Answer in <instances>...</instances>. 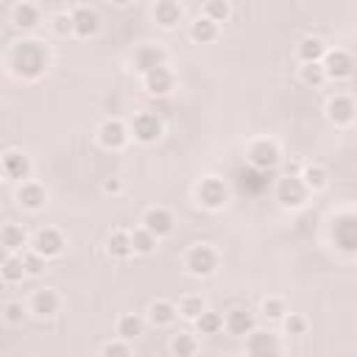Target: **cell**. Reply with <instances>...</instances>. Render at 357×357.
<instances>
[{"mask_svg": "<svg viewBox=\"0 0 357 357\" xmlns=\"http://www.w3.org/2000/svg\"><path fill=\"white\" fill-rule=\"evenodd\" d=\"M98 142H100L103 148H109V151L123 148V145L128 142V128H126V123L117 120V117L103 120L100 128H98Z\"/></svg>", "mask_w": 357, "mask_h": 357, "instance_id": "cell-11", "label": "cell"}, {"mask_svg": "<svg viewBox=\"0 0 357 357\" xmlns=\"http://www.w3.org/2000/svg\"><path fill=\"white\" fill-rule=\"evenodd\" d=\"M279 159H282L279 156V148L271 139H257V142L248 145V165L254 170H271V167L279 165Z\"/></svg>", "mask_w": 357, "mask_h": 357, "instance_id": "cell-7", "label": "cell"}, {"mask_svg": "<svg viewBox=\"0 0 357 357\" xmlns=\"http://www.w3.org/2000/svg\"><path fill=\"white\" fill-rule=\"evenodd\" d=\"M153 20L162 25V28H173L178 20H181V6L173 3V0H162L153 6Z\"/></svg>", "mask_w": 357, "mask_h": 357, "instance_id": "cell-27", "label": "cell"}, {"mask_svg": "<svg viewBox=\"0 0 357 357\" xmlns=\"http://www.w3.org/2000/svg\"><path fill=\"white\" fill-rule=\"evenodd\" d=\"M142 229H148L156 240H159V237H167V234L173 231V215H170L165 206H151V209H145V215H142Z\"/></svg>", "mask_w": 357, "mask_h": 357, "instance_id": "cell-15", "label": "cell"}, {"mask_svg": "<svg viewBox=\"0 0 357 357\" xmlns=\"http://www.w3.org/2000/svg\"><path fill=\"white\" fill-rule=\"evenodd\" d=\"M59 304H61V298H59V293L50 290V287H39V290L31 296V312H33L36 318H53V315L59 312Z\"/></svg>", "mask_w": 357, "mask_h": 357, "instance_id": "cell-17", "label": "cell"}, {"mask_svg": "<svg viewBox=\"0 0 357 357\" xmlns=\"http://www.w3.org/2000/svg\"><path fill=\"white\" fill-rule=\"evenodd\" d=\"M134 67H137V73H151V70H156V67H165V50L162 47H156V45H142V47H137V53H134Z\"/></svg>", "mask_w": 357, "mask_h": 357, "instance_id": "cell-20", "label": "cell"}, {"mask_svg": "<svg viewBox=\"0 0 357 357\" xmlns=\"http://www.w3.org/2000/svg\"><path fill=\"white\" fill-rule=\"evenodd\" d=\"M307 195H310V190H307L304 181H301L298 176H293V173L282 176L279 184H276V201H279L284 209H298V206H304V204H307Z\"/></svg>", "mask_w": 357, "mask_h": 357, "instance_id": "cell-2", "label": "cell"}, {"mask_svg": "<svg viewBox=\"0 0 357 357\" xmlns=\"http://www.w3.org/2000/svg\"><path fill=\"white\" fill-rule=\"evenodd\" d=\"M226 329L231 332V335H243V337H248L251 332H254V315L248 312V310H231L226 318Z\"/></svg>", "mask_w": 357, "mask_h": 357, "instance_id": "cell-24", "label": "cell"}, {"mask_svg": "<svg viewBox=\"0 0 357 357\" xmlns=\"http://www.w3.org/2000/svg\"><path fill=\"white\" fill-rule=\"evenodd\" d=\"M11 22H14L17 28H22V31L36 28V25H39V8H36L33 3H17V6L11 8Z\"/></svg>", "mask_w": 357, "mask_h": 357, "instance_id": "cell-25", "label": "cell"}, {"mask_svg": "<svg viewBox=\"0 0 357 357\" xmlns=\"http://www.w3.org/2000/svg\"><path fill=\"white\" fill-rule=\"evenodd\" d=\"M0 276H3V282H8V284L22 282V276H25V262H22V257H17V254H6L3 268H0Z\"/></svg>", "mask_w": 357, "mask_h": 357, "instance_id": "cell-29", "label": "cell"}, {"mask_svg": "<svg viewBox=\"0 0 357 357\" xmlns=\"http://www.w3.org/2000/svg\"><path fill=\"white\" fill-rule=\"evenodd\" d=\"M100 357H131V349L126 346V340H112L103 346Z\"/></svg>", "mask_w": 357, "mask_h": 357, "instance_id": "cell-40", "label": "cell"}, {"mask_svg": "<svg viewBox=\"0 0 357 357\" xmlns=\"http://www.w3.org/2000/svg\"><path fill=\"white\" fill-rule=\"evenodd\" d=\"M22 262H25V273H31V276L42 273V268H45V257H39L33 248L28 254H22Z\"/></svg>", "mask_w": 357, "mask_h": 357, "instance_id": "cell-38", "label": "cell"}, {"mask_svg": "<svg viewBox=\"0 0 357 357\" xmlns=\"http://www.w3.org/2000/svg\"><path fill=\"white\" fill-rule=\"evenodd\" d=\"M204 312H206V304H204L201 296H184L178 301V315L187 318V321H198Z\"/></svg>", "mask_w": 357, "mask_h": 357, "instance_id": "cell-32", "label": "cell"}, {"mask_svg": "<svg viewBox=\"0 0 357 357\" xmlns=\"http://www.w3.org/2000/svg\"><path fill=\"white\" fill-rule=\"evenodd\" d=\"M53 31H56L59 36L73 33V17H70V14H56V17H53Z\"/></svg>", "mask_w": 357, "mask_h": 357, "instance_id": "cell-41", "label": "cell"}, {"mask_svg": "<svg viewBox=\"0 0 357 357\" xmlns=\"http://www.w3.org/2000/svg\"><path fill=\"white\" fill-rule=\"evenodd\" d=\"M332 240L340 251L357 254V215H340L332 223Z\"/></svg>", "mask_w": 357, "mask_h": 357, "instance_id": "cell-5", "label": "cell"}, {"mask_svg": "<svg viewBox=\"0 0 357 357\" xmlns=\"http://www.w3.org/2000/svg\"><path fill=\"white\" fill-rule=\"evenodd\" d=\"M47 61H50V53L36 39H22V42H17L8 50V67H11V73L17 78H25V81L39 78L47 70Z\"/></svg>", "mask_w": 357, "mask_h": 357, "instance_id": "cell-1", "label": "cell"}, {"mask_svg": "<svg viewBox=\"0 0 357 357\" xmlns=\"http://www.w3.org/2000/svg\"><path fill=\"white\" fill-rule=\"evenodd\" d=\"M3 318H6V324H20L22 321V304L20 301H8L3 307Z\"/></svg>", "mask_w": 357, "mask_h": 357, "instance_id": "cell-42", "label": "cell"}, {"mask_svg": "<svg viewBox=\"0 0 357 357\" xmlns=\"http://www.w3.org/2000/svg\"><path fill=\"white\" fill-rule=\"evenodd\" d=\"M190 39L198 42V45H206V42L218 39V22H212L206 17H195L190 22Z\"/></svg>", "mask_w": 357, "mask_h": 357, "instance_id": "cell-26", "label": "cell"}, {"mask_svg": "<svg viewBox=\"0 0 357 357\" xmlns=\"http://www.w3.org/2000/svg\"><path fill=\"white\" fill-rule=\"evenodd\" d=\"M3 176L8 181H31V159L22 151H6L3 153Z\"/></svg>", "mask_w": 357, "mask_h": 357, "instance_id": "cell-13", "label": "cell"}, {"mask_svg": "<svg viewBox=\"0 0 357 357\" xmlns=\"http://www.w3.org/2000/svg\"><path fill=\"white\" fill-rule=\"evenodd\" d=\"M45 201H47V192H45L42 184H36V181H22V184L17 187V204H20L22 209L36 212V209L45 206Z\"/></svg>", "mask_w": 357, "mask_h": 357, "instance_id": "cell-18", "label": "cell"}, {"mask_svg": "<svg viewBox=\"0 0 357 357\" xmlns=\"http://www.w3.org/2000/svg\"><path fill=\"white\" fill-rule=\"evenodd\" d=\"M142 318L139 315H120L117 318V337L120 340H134L142 335Z\"/></svg>", "mask_w": 357, "mask_h": 357, "instance_id": "cell-31", "label": "cell"}, {"mask_svg": "<svg viewBox=\"0 0 357 357\" xmlns=\"http://www.w3.org/2000/svg\"><path fill=\"white\" fill-rule=\"evenodd\" d=\"M245 351L248 357H279L282 351V343L273 332L268 329H254L248 337H245Z\"/></svg>", "mask_w": 357, "mask_h": 357, "instance_id": "cell-4", "label": "cell"}, {"mask_svg": "<svg viewBox=\"0 0 357 357\" xmlns=\"http://www.w3.org/2000/svg\"><path fill=\"white\" fill-rule=\"evenodd\" d=\"M184 265H187V271H190L192 276H212L215 268H218V254H215L212 245L198 243V245H192V248L187 251Z\"/></svg>", "mask_w": 357, "mask_h": 357, "instance_id": "cell-3", "label": "cell"}, {"mask_svg": "<svg viewBox=\"0 0 357 357\" xmlns=\"http://www.w3.org/2000/svg\"><path fill=\"white\" fill-rule=\"evenodd\" d=\"M354 117H357V103L349 95L329 98V103H326V120L332 126H349V123H354Z\"/></svg>", "mask_w": 357, "mask_h": 357, "instance_id": "cell-10", "label": "cell"}, {"mask_svg": "<svg viewBox=\"0 0 357 357\" xmlns=\"http://www.w3.org/2000/svg\"><path fill=\"white\" fill-rule=\"evenodd\" d=\"M131 240H134V251L137 254H153V248H156V237L142 226L131 231Z\"/></svg>", "mask_w": 357, "mask_h": 357, "instance_id": "cell-35", "label": "cell"}, {"mask_svg": "<svg viewBox=\"0 0 357 357\" xmlns=\"http://www.w3.org/2000/svg\"><path fill=\"white\" fill-rule=\"evenodd\" d=\"M31 245H33V251H36L39 257L50 259V257H59V254L64 251V245H67V243H64V234H61L59 229L45 226V229H39V231L33 234Z\"/></svg>", "mask_w": 357, "mask_h": 357, "instance_id": "cell-9", "label": "cell"}, {"mask_svg": "<svg viewBox=\"0 0 357 357\" xmlns=\"http://www.w3.org/2000/svg\"><path fill=\"white\" fill-rule=\"evenodd\" d=\"M120 190H123L120 178H106V181H103V192H120Z\"/></svg>", "mask_w": 357, "mask_h": 357, "instance_id": "cell-43", "label": "cell"}, {"mask_svg": "<svg viewBox=\"0 0 357 357\" xmlns=\"http://www.w3.org/2000/svg\"><path fill=\"white\" fill-rule=\"evenodd\" d=\"M326 53H329V50H326V45H324V39H318V36H304V39H298V45H296V56L301 59V64H321Z\"/></svg>", "mask_w": 357, "mask_h": 357, "instance_id": "cell-19", "label": "cell"}, {"mask_svg": "<svg viewBox=\"0 0 357 357\" xmlns=\"http://www.w3.org/2000/svg\"><path fill=\"white\" fill-rule=\"evenodd\" d=\"M195 351H198V340L190 332L173 335V340H170V354L173 357H195Z\"/></svg>", "mask_w": 357, "mask_h": 357, "instance_id": "cell-30", "label": "cell"}, {"mask_svg": "<svg viewBox=\"0 0 357 357\" xmlns=\"http://www.w3.org/2000/svg\"><path fill=\"white\" fill-rule=\"evenodd\" d=\"M162 120L153 114V112H139V114H134V120H131V134H134V139L137 142H142V145H151V142H156L159 137H162Z\"/></svg>", "mask_w": 357, "mask_h": 357, "instance_id": "cell-6", "label": "cell"}, {"mask_svg": "<svg viewBox=\"0 0 357 357\" xmlns=\"http://www.w3.org/2000/svg\"><path fill=\"white\" fill-rule=\"evenodd\" d=\"M195 326H198V332H201V335H218V332L226 326V321H223V315H220V312L206 310V312L195 321Z\"/></svg>", "mask_w": 357, "mask_h": 357, "instance_id": "cell-33", "label": "cell"}, {"mask_svg": "<svg viewBox=\"0 0 357 357\" xmlns=\"http://www.w3.org/2000/svg\"><path fill=\"white\" fill-rule=\"evenodd\" d=\"M70 17H73V33L81 36V39L95 36L98 28H100V17H98V11L89 8V6H75V8L70 11Z\"/></svg>", "mask_w": 357, "mask_h": 357, "instance_id": "cell-12", "label": "cell"}, {"mask_svg": "<svg viewBox=\"0 0 357 357\" xmlns=\"http://www.w3.org/2000/svg\"><path fill=\"white\" fill-rule=\"evenodd\" d=\"M0 240H3L6 254H17V251H22V248L28 245V234H25V229L17 226V223H6L3 231H0Z\"/></svg>", "mask_w": 357, "mask_h": 357, "instance_id": "cell-23", "label": "cell"}, {"mask_svg": "<svg viewBox=\"0 0 357 357\" xmlns=\"http://www.w3.org/2000/svg\"><path fill=\"white\" fill-rule=\"evenodd\" d=\"M106 251H109L112 259H128L131 254H137V251H134L131 231H114V234H109V240H106Z\"/></svg>", "mask_w": 357, "mask_h": 357, "instance_id": "cell-22", "label": "cell"}, {"mask_svg": "<svg viewBox=\"0 0 357 357\" xmlns=\"http://www.w3.org/2000/svg\"><path fill=\"white\" fill-rule=\"evenodd\" d=\"M195 195H198V201H201L206 209H220V206L226 204V198H229V190H226V184H223L218 176H206V178H201V184L195 187Z\"/></svg>", "mask_w": 357, "mask_h": 357, "instance_id": "cell-8", "label": "cell"}, {"mask_svg": "<svg viewBox=\"0 0 357 357\" xmlns=\"http://www.w3.org/2000/svg\"><path fill=\"white\" fill-rule=\"evenodd\" d=\"M142 84H145L148 95L162 98V95H170V92H173L176 78H173V73H170V70H167V64H165V67H156V70L145 73V75H142Z\"/></svg>", "mask_w": 357, "mask_h": 357, "instance_id": "cell-16", "label": "cell"}, {"mask_svg": "<svg viewBox=\"0 0 357 357\" xmlns=\"http://www.w3.org/2000/svg\"><path fill=\"white\" fill-rule=\"evenodd\" d=\"M284 312H287V310H284V301H282V298H273V296H271V298L262 301V315L279 321V318H284Z\"/></svg>", "mask_w": 357, "mask_h": 357, "instance_id": "cell-37", "label": "cell"}, {"mask_svg": "<svg viewBox=\"0 0 357 357\" xmlns=\"http://www.w3.org/2000/svg\"><path fill=\"white\" fill-rule=\"evenodd\" d=\"M321 64H324L326 78H335V81H343V78H349L354 73V61H351V56L346 50H329Z\"/></svg>", "mask_w": 357, "mask_h": 357, "instance_id": "cell-14", "label": "cell"}, {"mask_svg": "<svg viewBox=\"0 0 357 357\" xmlns=\"http://www.w3.org/2000/svg\"><path fill=\"white\" fill-rule=\"evenodd\" d=\"M301 81L307 86H321L326 81V73H324V64H301Z\"/></svg>", "mask_w": 357, "mask_h": 357, "instance_id": "cell-36", "label": "cell"}, {"mask_svg": "<svg viewBox=\"0 0 357 357\" xmlns=\"http://www.w3.org/2000/svg\"><path fill=\"white\" fill-rule=\"evenodd\" d=\"M284 332L287 335H304L307 332V321L301 315L290 312V315H284Z\"/></svg>", "mask_w": 357, "mask_h": 357, "instance_id": "cell-39", "label": "cell"}, {"mask_svg": "<svg viewBox=\"0 0 357 357\" xmlns=\"http://www.w3.org/2000/svg\"><path fill=\"white\" fill-rule=\"evenodd\" d=\"M298 178L304 181V187H307L310 192H318V190H324V187L329 184V173H326V167H321V165H304V170H301Z\"/></svg>", "mask_w": 357, "mask_h": 357, "instance_id": "cell-28", "label": "cell"}, {"mask_svg": "<svg viewBox=\"0 0 357 357\" xmlns=\"http://www.w3.org/2000/svg\"><path fill=\"white\" fill-rule=\"evenodd\" d=\"M229 14H231V8H229L226 0H209V3H204V8H201V17H206V20H212V22H223Z\"/></svg>", "mask_w": 357, "mask_h": 357, "instance_id": "cell-34", "label": "cell"}, {"mask_svg": "<svg viewBox=\"0 0 357 357\" xmlns=\"http://www.w3.org/2000/svg\"><path fill=\"white\" fill-rule=\"evenodd\" d=\"M176 315H178V307L173 301H167V298H156L148 307V321L153 326H170L176 321Z\"/></svg>", "mask_w": 357, "mask_h": 357, "instance_id": "cell-21", "label": "cell"}]
</instances>
